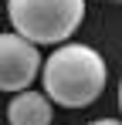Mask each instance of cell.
I'll list each match as a JSON object with an SVG mask.
<instances>
[{
	"label": "cell",
	"instance_id": "cell-5",
	"mask_svg": "<svg viewBox=\"0 0 122 125\" xmlns=\"http://www.w3.org/2000/svg\"><path fill=\"white\" fill-rule=\"evenodd\" d=\"M88 125H122V118H95V122H88Z\"/></svg>",
	"mask_w": 122,
	"mask_h": 125
},
{
	"label": "cell",
	"instance_id": "cell-2",
	"mask_svg": "<svg viewBox=\"0 0 122 125\" xmlns=\"http://www.w3.org/2000/svg\"><path fill=\"white\" fill-rule=\"evenodd\" d=\"M10 27L31 44H68L85 17V0H7Z\"/></svg>",
	"mask_w": 122,
	"mask_h": 125
},
{
	"label": "cell",
	"instance_id": "cell-3",
	"mask_svg": "<svg viewBox=\"0 0 122 125\" xmlns=\"http://www.w3.org/2000/svg\"><path fill=\"white\" fill-rule=\"evenodd\" d=\"M44 71L37 44H31L27 37H20L17 31L0 37V88L3 91H31V81Z\"/></svg>",
	"mask_w": 122,
	"mask_h": 125
},
{
	"label": "cell",
	"instance_id": "cell-4",
	"mask_svg": "<svg viewBox=\"0 0 122 125\" xmlns=\"http://www.w3.org/2000/svg\"><path fill=\"white\" fill-rule=\"evenodd\" d=\"M51 118H54L51 98L41 95V91H20L7 105V122L10 125H51Z\"/></svg>",
	"mask_w": 122,
	"mask_h": 125
},
{
	"label": "cell",
	"instance_id": "cell-7",
	"mask_svg": "<svg viewBox=\"0 0 122 125\" xmlns=\"http://www.w3.org/2000/svg\"><path fill=\"white\" fill-rule=\"evenodd\" d=\"M109 3H122V0H109Z\"/></svg>",
	"mask_w": 122,
	"mask_h": 125
},
{
	"label": "cell",
	"instance_id": "cell-1",
	"mask_svg": "<svg viewBox=\"0 0 122 125\" xmlns=\"http://www.w3.org/2000/svg\"><path fill=\"white\" fill-rule=\"evenodd\" d=\"M44 95L61 108H85L105 91V61L88 44H61L48 54L44 71Z\"/></svg>",
	"mask_w": 122,
	"mask_h": 125
},
{
	"label": "cell",
	"instance_id": "cell-6",
	"mask_svg": "<svg viewBox=\"0 0 122 125\" xmlns=\"http://www.w3.org/2000/svg\"><path fill=\"white\" fill-rule=\"evenodd\" d=\"M119 108H122V84H119Z\"/></svg>",
	"mask_w": 122,
	"mask_h": 125
}]
</instances>
